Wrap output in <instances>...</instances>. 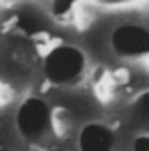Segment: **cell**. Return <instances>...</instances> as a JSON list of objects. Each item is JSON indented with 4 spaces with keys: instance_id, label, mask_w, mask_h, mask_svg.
I'll return each mask as SVG.
<instances>
[{
    "instance_id": "obj_1",
    "label": "cell",
    "mask_w": 149,
    "mask_h": 151,
    "mask_svg": "<svg viewBox=\"0 0 149 151\" xmlns=\"http://www.w3.org/2000/svg\"><path fill=\"white\" fill-rule=\"evenodd\" d=\"M83 70H85V55L71 45L55 47L45 57L42 65L45 77L55 85H71L79 81Z\"/></svg>"
},
{
    "instance_id": "obj_2",
    "label": "cell",
    "mask_w": 149,
    "mask_h": 151,
    "mask_svg": "<svg viewBox=\"0 0 149 151\" xmlns=\"http://www.w3.org/2000/svg\"><path fill=\"white\" fill-rule=\"evenodd\" d=\"M53 123V115H50V107L42 101V99H36L30 97L26 99L18 113H16V125L18 131L22 133V137H26L28 141H38L42 139Z\"/></svg>"
},
{
    "instance_id": "obj_3",
    "label": "cell",
    "mask_w": 149,
    "mask_h": 151,
    "mask_svg": "<svg viewBox=\"0 0 149 151\" xmlns=\"http://www.w3.org/2000/svg\"><path fill=\"white\" fill-rule=\"evenodd\" d=\"M111 47L121 57H141L149 50V32L139 24H121L111 35Z\"/></svg>"
},
{
    "instance_id": "obj_4",
    "label": "cell",
    "mask_w": 149,
    "mask_h": 151,
    "mask_svg": "<svg viewBox=\"0 0 149 151\" xmlns=\"http://www.w3.org/2000/svg\"><path fill=\"white\" fill-rule=\"evenodd\" d=\"M115 143L113 131L101 123H89L79 133L81 151H111Z\"/></svg>"
},
{
    "instance_id": "obj_5",
    "label": "cell",
    "mask_w": 149,
    "mask_h": 151,
    "mask_svg": "<svg viewBox=\"0 0 149 151\" xmlns=\"http://www.w3.org/2000/svg\"><path fill=\"white\" fill-rule=\"evenodd\" d=\"M75 2H79V0H55L53 8H55V12H57V14H65V12L69 10Z\"/></svg>"
},
{
    "instance_id": "obj_6",
    "label": "cell",
    "mask_w": 149,
    "mask_h": 151,
    "mask_svg": "<svg viewBox=\"0 0 149 151\" xmlns=\"http://www.w3.org/2000/svg\"><path fill=\"white\" fill-rule=\"evenodd\" d=\"M133 149H135V151H149V137H147V135L137 137L135 143H133Z\"/></svg>"
}]
</instances>
